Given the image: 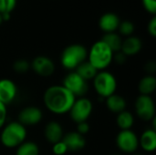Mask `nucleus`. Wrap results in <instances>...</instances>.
Listing matches in <instances>:
<instances>
[{
    "label": "nucleus",
    "instance_id": "obj_3",
    "mask_svg": "<svg viewBox=\"0 0 156 155\" xmlns=\"http://www.w3.org/2000/svg\"><path fill=\"white\" fill-rule=\"evenodd\" d=\"M27 129L18 122H12L5 125L1 132L0 141L6 148H16L25 142Z\"/></svg>",
    "mask_w": 156,
    "mask_h": 155
},
{
    "label": "nucleus",
    "instance_id": "obj_24",
    "mask_svg": "<svg viewBox=\"0 0 156 155\" xmlns=\"http://www.w3.org/2000/svg\"><path fill=\"white\" fill-rule=\"evenodd\" d=\"M118 29H119L120 33L122 36L131 37L133 35V33L134 32L135 26H134L133 22L125 20V21H122V22L120 23V26H119Z\"/></svg>",
    "mask_w": 156,
    "mask_h": 155
},
{
    "label": "nucleus",
    "instance_id": "obj_1",
    "mask_svg": "<svg viewBox=\"0 0 156 155\" xmlns=\"http://www.w3.org/2000/svg\"><path fill=\"white\" fill-rule=\"evenodd\" d=\"M76 98L62 85H54L48 88L43 100L46 108L52 113L61 115L68 113Z\"/></svg>",
    "mask_w": 156,
    "mask_h": 155
},
{
    "label": "nucleus",
    "instance_id": "obj_18",
    "mask_svg": "<svg viewBox=\"0 0 156 155\" xmlns=\"http://www.w3.org/2000/svg\"><path fill=\"white\" fill-rule=\"evenodd\" d=\"M106 105L109 111L113 113H120L126 109V100L123 97L118 94H112L110 97L106 98Z\"/></svg>",
    "mask_w": 156,
    "mask_h": 155
},
{
    "label": "nucleus",
    "instance_id": "obj_19",
    "mask_svg": "<svg viewBox=\"0 0 156 155\" xmlns=\"http://www.w3.org/2000/svg\"><path fill=\"white\" fill-rule=\"evenodd\" d=\"M156 89V79L154 75H147L144 77L138 85V90L141 95H148L152 94Z\"/></svg>",
    "mask_w": 156,
    "mask_h": 155
},
{
    "label": "nucleus",
    "instance_id": "obj_23",
    "mask_svg": "<svg viewBox=\"0 0 156 155\" xmlns=\"http://www.w3.org/2000/svg\"><path fill=\"white\" fill-rule=\"evenodd\" d=\"M16 155H39V148L33 142H24L17 147Z\"/></svg>",
    "mask_w": 156,
    "mask_h": 155
},
{
    "label": "nucleus",
    "instance_id": "obj_21",
    "mask_svg": "<svg viewBox=\"0 0 156 155\" xmlns=\"http://www.w3.org/2000/svg\"><path fill=\"white\" fill-rule=\"evenodd\" d=\"M75 72L87 81L90 79H93L98 73V70L89 61H84L75 69Z\"/></svg>",
    "mask_w": 156,
    "mask_h": 155
},
{
    "label": "nucleus",
    "instance_id": "obj_36",
    "mask_svg": "<svg viewBox=\"0 0 156 155\" xmlns=\"http://www.w3.org/2000/svg\"><path fill=\"white\" fill-rule=\"evenodd\" d=\"M112 155H118V154H112Z\"/></svg>",
    "mask_w": 156,
    "mask_h": 155
},
{
    "label": "nucleus",
    "instance_id": "obj_22",
    "mask_svg": "<svg viewBox=\"0 0 156 155\" xmlns=\"http://www.w3.org/2000/svg\"><path fill=\"white\" fill-rule=\"evenodd\" d=\"M116 122H117L118 127L122 131L131 130V128L133 127V122H134V118L130 111H127L125 110V111L118 113Z\"/></svg>",
    "mask_w": 156,
    "mask_h": 155
},
{
    "label": "nucleus",
    "instance_id": "obj_28",
    "mask_svg": "<svg viewBox=\"0 0 156 155\" xmlns=\"http://www.w3.org/2000/svg\"><path fill=\"white\" fill-rule=\"evenodd\" d=\"M144 9L151 15L155 16L156 14V0H142Z\"/></svg>",
    "mask_w": 156,
    "mask_h": 155
},
{
    "label": "nucleus",
    "instance_id": "obj_32",
    "mask_svg": "<svg viewBox=\"0 0 156 155\" xmlns=\"http://www.w3.org/2000/svg\"><path fill=\"white\" fill-rule=\"evenodd\" d=\"M113 58H114V60H115L118 64H123V63H125V61H126L127 56H126L125 54H123L122 51H118V52H116V54L113 56Z\"/></svg>",
    "mask_w": 156,
    "mask_h": 155
},
{
    "label": "nucleus",
    "instance_id": "obj_34",
    "mask_svg": "<svg viewBox=\"0 0 156 155\" xmlns=\"http://www.w3.org/2000/svg\"><path fill=\"white\" fill-rule=\"evenodd\" d=\"M4 21H3V18H2V15L0 14V26H1V24L3 23Z\"/></svg>",
    "mask_w": 156,
    "mask_h": 155
},
{
    "label": "nucleus",
    "instance_id": "obj_29",
    "mask_svg": "<svg viewBox=\"0 0 156 155\" xmlns=\"http://www.w3.org/2000/svg\"><path fill=\"white\" fill-rule=\"evenodd\" d=\"M6 116H7V111H6V106L0 102V129L5 125V121H6Z\"/></svg>",
    "mask_w": 156,
    "mask_h": 155
},
{
    "label": "nucleus",
    "instance_id": "obj_26",
    "mask_svg": "<svg viewBox=\"0 0 156 155\" xmlns=\"http://www.w3.org/2000/svg\"><path fill=\"white\" fill-rule=\"evenodd\" d=\"M13 68H14V70L16 72L24 73V72H27L29 69L30 65L26 59H18V60L15 61V63L13 65Z\"/></svg>",
    "mask_w": 156,
    "mask_h": 155
},
{
    "label": "nucleus",
    "instance_id": "obj_6",
    "mask_svg": "<svg viewBox=\"0 0 156 155\" xmlns=\"http://www.w3.org/2000/svg\"><path fill=\"white\" fill-rule=\"evenodd\" d=\"M92 102L87 98L80 97L78 100H75L69 112L72 121L80 123L87 122L92 112Z\"/></svg>",
    "mask_w": 156,
    "mask_h": 155
},
{
    "label": "nucleus",
    "instance_id": "obj_30",
    "mask_svg": "<svg viewBox=\"0 0 156 155\" xmlns=\"http://www.w3.org/2000/svg\"><path fill=\"white\" fill-rule=\"evenodd\" d=\"M147 29H148L149 34H150L152 37H154L156 36V17L154 16L151 18V20L149 21Z\"/></svg>",
    "mask_w": 156,
    "mask_h": 155
},
{
    "label": "nucleus",
    "instance_id": "obj_31",
    "mask_svg": "<svg viewBox=\"0 0 156 155\" xmlns=\"http://www.w3.org/2000/svg\"><path fill=\"white\" fill-rule=\"evenodd\" d=\"M77 130H78L77 132H79L81 135H84V134H86V133L89 132V131H90V125H89V123L87 122H80V123H78Z\"/></svg>",
    "mask_w": 156,
    "mask_h": 155
},
{
    "label": "nucleus",
    "instance_id": "obj_20",
    "mask_svg": "<svg viewBox=\"0 0 156 155\" xmlns=\"http://www.w3.org/2000/svg\"><path fill=\"white\" fill-rule=\"evenodd\" d=\"M101 41H103L112 52H118L121 51L122 40L120 37V35L116 34L115 32L112 33H105L104 36L101 38Z\"/></svg>",
    "mask_w": 156,
    "mask_h": 155
},
{
    "label": "nucleus",
    "instance_id": "obj_8",
    "mask_svg": "<svg viewBox=\"0 0 156 155\" xmlns=\"http://www.w3.org/2000/svg\"><path fill=\"white\" fill-rule=\"evenodd\" d=\"M135 111L143 121H152L155 118V105L151 96L140 95L135 101Z\"/></svg>",
    "mask_w": 156,
    "mask_h": 155
},
{
    "label": "nucleus",
    "instance_id": "obj_2",
    "mask_svg": "<svg viewBox=\"0 0 156 155\" xmlns=\"http://www.w3.org/2000/svg\"><path fill=\"white\" fill-rule=\"evenodd\" d=\"M89 62L99 71L104 70L113 59V52L101 40L95 42L88 53Z\"/></svg>",
    "mask_w": 156,
    "mask_h": 155
},
{
    "label": "nucleus",
    "instance_id": "obj_16",
    "mask_svg": "<svg viewBox=\"0 0 156 155\" xmlns=\"http://www.w3.org/2000/svg\"><path fill=\"white\" fill-rule=\"evenodd\" d=\"M143 47L142 40L134 36L128 37L124 41H122L121 51L126 56H133L138 54Z\"/></svg>",
    "mask_w": 156,
    "mask_h": 155
},
{
    "label": "nucleus",
    "instance_id": "obj_27",
    "mask_svg": "<svg viewBox=\"0 0 156 155\" xmlns=\"http://www.w3.org/2000/svg\"><path fill=\"white\" fill-rule=\"evenodd\" d=\"M52 151H53L54 154L64 155L68 152V148H67V146L65 145V143L61 140L60 142H58V143H56L53 144Z\"/></svg>",
    "mask_w": 156,
    "mask_h": 155
},
{
    "label": "nucleus",
    "instance_id": "obj_15",
    "mask_svg": "<svg viewBox=\"0 0 156 155\" xmlns=\"http://www.w3.org/2000/svg\"><path fill=\"white\" fill-rule=\"evenodd\" d=\"M44 134H45V138L47 139V141L54 144L62 140L63 129L58 122L52 121V122H49L45 127Z\"/></svg>",
    "mask_w": 156,
    "mask_h": 155
},
{
    "label": "nucleus",
    "instance_id": "obj_9",
    "mask_svg": "<svg viewBox=\"0 0 156 155\" xmlns=\"http://www.w3.org/2000/svg\"><path fill=\"white\" fill-rule=\"evenodd\" d=\"M116 144L122 152L133 153L139 147V139L131 130L121 131L116 137Z\"/></svg>",
    "mask_w": 156,
    "mask_h": 155
},
{
    "label": "nucleus",
    "instance_id": "obj_12",
    "mask_svg": "<svg viewBox=\"0 0 156 155\" xmlns=\"http://www.w3.org/2000/svg\"><path fill=\"white\" fill-rule=\"evenodd\" d=\"M32 69L39 76L48 77L53 74L55 70V64L49 58L45 56H38L33 59Z\"/></svg>",
    "mask_w": 156,
    "mask_h": 155
},
{
    "label": "nucleus",
    "instance_id": "obj_33",
    "mask_svg": "<svg viewBox=\"0 0 156 155\" xmlns=\"http://www.w3.org/2000/svg\"><path fill=\"white\" fill-rule=\"evenodd\" d=\"M145 70L149 75H154L156 71V63L154 61H150L145 65Z\"/></svg>",
    "mask_w": 156,
    "mask_h": 155
},
{
    "label": "nucleus",
    "instance_id": "obj_14",
    "mask_svg": "<svg viewBox=\"0 0 156 155\" xmlns=\"http://www.w3.org/2000/svg\"><path fill=\"white\" fill-rule=\"evenodd\" d=\"M120 23V17L116 14L105 13L100 17L99 26L104 33H112L118 29Z\"/></svg>",
    "mask_w": 156,
    "mask_h": 155
},
{
    "label": "nucleus",
    "instance_id": "obj_11",
    "mask_svg": "<svg viewBox=\"0 0 156 155\" xmlns=\"http://www.w3.org/2000/svg\"><path fill=\"white\" fill-rule=\"evenodd\" d=\"M17 95V87L8 79H0V102L5 106L12 103Z\"/></svg>",
    "mask_w": 156,
    "mask_h": 155
},
{
    "label": "nucleus",
    "instance_id": "obj_25",
    "mask_svg": "<svg viewBox=\"0 0 156 155\" xmlns=\"http://www.w3.org/2000/svg\"><path fill=\"white\" fill-rule=\"evenodd\" d=\"M16 6V0H0V14H11Z\"/></svg>",
    "mask_w": 156,
    "mask_h": 155
},
{
    "label": "nucleus",
    "instance_id": "obj_17",
    "mask_svg": "<svg viewBox=\"0 0 156 155\" xmlns=\"http://www.w3.org/2000/svg\"><path fill=\"white\" fill-rule=\"evenodd\" d=\"M139 145L148 153H152L156 149V131L148 129L144 131L139 139Z\"/></svg>",
    "mask_w": 156,
    "mask_h": 155
},
{
    "label": "nucleus",
    "instance_id": "obj_35",
    "mask_svg": "<svg viewBox=\"0 0 156 155\" xmlns=\"http://www.w3.org/2000/svg\"><path fill=\"white\" fill-rule=\"evenodd\" d=\"M134 155H141V154H134Z\"/></svg>",
    "mask_w": 156,
    "mask_h": 155
},
{
    "label": "nucleus",
    "instance_id": "obj_10",
    "mask_svg": "<svg viewBox=\"0 0 156 155\" xmlns=\"http://www.w3.org/2000/svg\"><path fill=\"white\" fill-rule=\"evenodd\" d=\"M43 117L42 111L39 108L35 106L26 107L18 114V122L26 126H33L41 122Z\"/></svg>",
    "mask_w": 156,
    "mask_h": 155
},
{
    "label": "nucleus",
    "instance_id": "obj_5",
    "mask_svg": "<svg viewBox=\"0 0 156 155\" xmlns=\"http://www.w3.org/2000/svg\"><path fill=\"white\" fill-rule=\"evenodd\" d=\"M93 87L101 98L106 99L115 93L117 81L115 77L111 72L101 70V72H98L94 77Z\"/></svg>",
    "mask_w": 156,
    "mask_h": 155
},
{
    "label": "nucleus",
    "instance_id": "obj_4",
    "mask_svg": "<svg viewBox=\"0 0 156 155\" xmlns=\"http://www.w3.org/2000/svg\"><path fill=\"white\" fill-rule=\"evenodd\" d=\"M88 51L80 44H72L65 48L60 56L62 66L69 70H75L81 63L86 61Z\"/></svg>",
    "mask_w": 156,
    "mask_h": 155
},
{
    "label": "nucleus",
    "instance_id": "obj_13",
    "mask_svg": "<svg viewBox=\"0 0 156 155\" xmlns=\"http://www.w3.org/2000/svg\"><path fill=\"white\" fill-rule=\"evenodd\" d=\"M62 142L68 148V151L76 152L82 150L86 145V141L83 135L77 132H70L63 136Z\"/></svg>",
    "mask_w": 156,
    "mask_h": 155
},
{
    "label": "nucleus",
    "instance_id": "obj_7",
    "mask_svg": "<svg viewBox=\"0 0 156 155\" xmlns=\"http://www.w3.org/2000/svg\"><path fill=\"white\" fill-rule=\"evenodd\" d=\"M75 98L83 97L88 91V83L75 71L68 74L64 80L63 85Z\"/></svg>",
    "mask_w": 156,
    "mask_h": 155
}]
</instances>
